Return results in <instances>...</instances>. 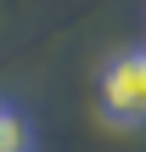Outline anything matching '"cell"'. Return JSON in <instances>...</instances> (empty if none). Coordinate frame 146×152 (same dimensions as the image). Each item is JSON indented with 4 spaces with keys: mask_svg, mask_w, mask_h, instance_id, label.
I'll return each instance as SVG.
<instances>
[{
    "mask_svg": "<svg viewBox=\"0 0 146 152\" xmlns=\"http://www.w3.org/2000/svg\"><path fill=\"white\" fill-rule=\"evenodd\" d=\"M0 152H34V130L11 102H0Z\"/></svg>",
    "mask_w": 146,
    "mask_h": 152,
    "instance_id": "obj_2",
    "label": "cell"
},
{
    "mask_svg": "<svg viewBox=\"0 0 146 152\" xmlns=\"http://www.w3.org/2000/svg\"><path fill=\"white\" fill-rule=\"evenodd\" d=\"M96 113L113 130H141L146 124V45H124V51L107 56L101 90H96Z\"/></svg>",
    "mask_w": 146,
    "mask_h": 152,
    "instance_id": "obj_1",
    "label": "cell"
}]
</instances>
